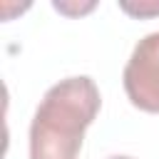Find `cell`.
<instances>
[{"label": "cell", "instance_id": "obj_2", "mask_svg": "<svg viewBox=\"0 0 159 159\" xmlns=\"http://www.w3.org/2000/svg\"><path fill=\"white\" fill-rule=\"evenodd\" d=\"M124 92L142 112H159V32L144 35L124 65Z\"/></svg>", "mask_w": 159, "mask_h": 159}, {"label": "cell", "instance_id": "obj_3", "mask_svg": "<svg viewBox=\"0 0 159 159\" xmlns=\"http://www.w3.org/2000/svg\"><path fill=\"white\" fill-rule=\"evenodd\" d=\"M122 10L129 12V15H137V17H147V15H157L159 12V2H139V5H132V2H122Z\"/></svg>", "mask_w": 159, "mask_h": 159}, {"label": "cell", "instance_id": "obj_1", "mask_svg": "<svg viewBox=\"0 0 159 159\" xmlns=\"http://www.w3.org/2000/svg\"><path fill=\"white\" fill-rule=\"evenodd\" d=\"M99 104V89L87 75L52 84L30 122V159H77Z\"/></svg>", "mask_w": 159, "mask_h": 159}, {"label": "cell", "instance_id": "obj_4", "mask_svg": "<svg viewBox=\"0 0 159 159\" xmlns=\"http://www.w3.org/2000/svg\"><path fill=\"white\" fill-rule=\"evenodd\" d=\"M107 159H134V157H127V154H114V157H107Z\"/></svg>", "mask_w": 159, "mask_h": 159}]
</instances>
